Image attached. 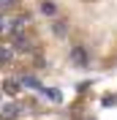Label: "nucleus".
Listing matches in <instances>:
<instances>
[{
    "label": "nucleus",
    "instance_id": "obj_3",
    "mask_svg": "<svg viewBox=\"0 0 117 120\" xmlns=\"http://www.w3.org/2000/svg\"><path fill=\"white\" fill-rule=\"evenodd\" d=\"M3 93H8V96H19V93H22V82H19V79H16V76H8V79H3Z\"/></svg>",
    "mask_w": 117,
    "mask_h": 120
},
{
    "label": "nucleus",
    "instance_id": "obj_4",
    "mask_svg": "<svg viewBox=\"0 0 117 120\" xmlns=\"http://www.w3.org/2000/svg\"><path fill=\"white\" fill-rule=\"evenodd\" d=\"M11 46H14V52H22V55L33 52V44H30L25 36H14V38H11Z\"/></svg>",
    "mask_w": 117,
    "mask_h": 120
},
{
    "label": "nucleus",
    "instance_id": "obj_11",
    "mask_svg": "<svg viewBox=\"0 0 117 120\" xmlns=\"http://www.w3.org/2000/svg\"><path fill=\"white\" fill-rule=\"evenodd\" d=\"M11 3H16V0H0V8H6V6H11Z\"/></svg>",
    "mask_w": 117,
    "mask_h": 120
},
{
    "label": "nucleus",
    "instance_id": "obj_7",
    "mask_svg": "<svg viewBox=\"0 0 117 120\" xmlns=\"http://www.w3.org/2000/svg\"><path fill=\"white\" fill-rule=\"evenodd\" d=\"M14 60V46L11 44H0V66H8Z\"/></svg>",
    "mask_w": 117,
    "mask_h": 120
},
{
    "label": "nucleus",
    "instance_id": "obj_2",
    "mask_svg": "<svg viewBox=\"0 0 117 120\" xmlns=\"http://www.w3.org/2000/svg\"><path fill=\"white\" fill-rule=\"evenodd\" d=\"M71 63L76 68H87V52H84V46H71Z\"/></svg>",
    "mask_w": 117,
    "mask_h": 120
},
{
    "label": "nucleus",
    "instance_id": "obj_6",
    "mask_svg": "<svg viewBox=\"0 0 117 120\" xmlns=\"http://www.w3.org/2000/svg\"><path fill=\"white\" fill-rule=\"evenodd\" d=\"M19 82H22V87H27V90H41V82H38L36 74H25V76H19Z\"/></svg>",
    "mask_w": 117,
    "mask_h": 120
},
{
    "label": "nucleus",
    "instance_id": "obj_8",
    "mask_svg": "<svg viewBox=\"0 0 117 120\" xmlns=\"http://www.w3.org/2000/svg\"><path fill=\"white\" fill-rule=\"evenodd\" d=\"M41 93H44V96L49 98L52 104H60V101H63V96H60V93H57L55 87H44V85H41Z\"/></svg>",
    "mask_w": 117,
    "mask_h": 120
},
{
    "label": "nucleus",
    "instance_id": "obj_10",
    "mask_svg": "<svg viewBox=\"0 0 117 120\" xmlns=\"http://www.w3.org/2000/svg\"><path fill=\"white\" fill-rule=\"evenodd\" d=\"M52 30H55V36H66L68 33V27H66V22H63V19H55V22H52Z\"/></svg>",
    "mask_w": 117,
    "mask_h": 120
},
{
    "label": "nucleus",
    "instance_id": "obj_5",
    "mask_svg": "<svg viewBox=\"0 0 117 120\" xmlns=\"http://www.w3.org/2000/svg\"><path fill=\"white\" fill-rule=\"evenodd\" d=\"M27 25H30V19H27V16H16L14 22H11V38H14V36H22Z\"/></svg>",
    "mask_w": 117,
    "mask_h": 120
},
{
    "label": "nucleus",
    "instance_id": "obj_1",
    "mask_svg": "<svg viewBox=\"0 0 117 120\" xmlns=\"http://www.w3.org/2000/svg\"><path fill=\"white\" fill-rule=\"evenodd\" d=\"M25 106L19 104V101H14V104H3L0 106V120H16L19 115H22Z\"/></svg>",
    "mask_w": 117,
    "mask_h": 120
},
{
    "label": "nucleus",
    "instance_id": "obj_12",
    "mask_svg": "<svg viewBox=\"0 0 117 120\" xmlns=\"http://www.w3.org/2000/svg\"><path fill=\"white\" fill-rule=\"evenodd\" d=\"M0 98H3V90H0Z\"/></svg>",
    "mask_w": 117,
    "mask_h": 120
},
{
    "label": "nucleus",
    "instance_id": "obj_9",
    "mask_svg": "<svg viewBox=\"0 0 117 120\" xmlns=\"http://www.w3.org/2000/svg\"><path fill=\"white\" fill-rule=\"evenodd\" d=\"M41 11H44L46 16H57V6H55L52 0H41Z\"/></svg>",
    "mask_w": 117,
    "mask_h": 120
}]
</instances>
